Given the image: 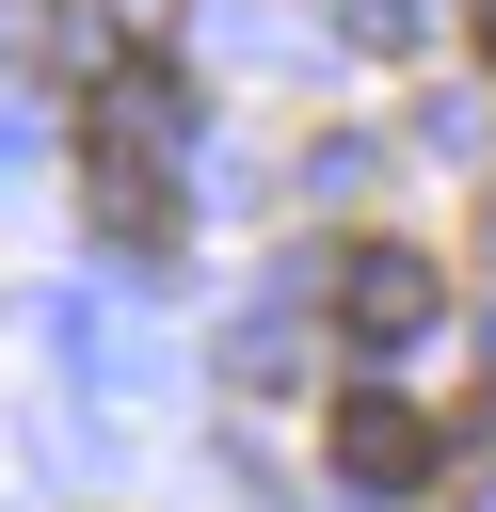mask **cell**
Masks as SVG:
<instances>
[{"mask_svg":"<svg viewBox=\"0 0 496 512\" xmlns=\"http://www.w3.org/2000/svg\"><path fill=\"white\" fill-rule=\"evenodd\" d=\"M192 144V96H176V64H128V80H96V112H80V176H160Z\"/></svg>","mask_w":496,"mask_h":512,"instance_id":"7a4b0ae2","label":"cell"},{"mask_svg":"<svg viewBox=\"0 0 496 512\" xmlns=\"http://www.w3.org/2000/svg\"><path fill=\"white\" fill-rule=\"evenodd\" d=\"M304 304H320L336 336L400 352V336H432V320H448V272H432L416 240H336V256H304Z\"/></svg>","mask_w":496,"mask_h":512,"instance_id":"6da1fadb","label":"cell"},{"mask_svg":"<svg viewBox=\"0 0 496 512\" xmlns=\"http://www.w3.org/2000/svg\"><path fill=\"white\" fill-rule=\"evenodd\" d=\"M96 32H112L128 64H160V48H176V0H96Z\"/></svg>","mask_w":496,"mask_h":512,"instance_id":"277c9868","label":"cell"},{"mask_svg":"<svg viewBox=\"0 0 496 512\" xmlns=\"http://www.w3.org/2000/svg\"><path fill=\"white\" fill-rule=\"evenodd\" d=\"M336 32L352 48H416V0H336Z\"/></svg>","mask_w":496,"mask_h":512,"instance_id":"5b68a950","label":"cell"},{"mask_svg":"<svg viewBox=\"0 0 496 512\" xmlns=\"http://www.w3.org/2000/svg\"><path fill=\"white\" fill-rule=\"evenodd\" d=\"M480 256H496V208H480Z\"/></svg>","mask_w":496,"mask_h":512,"instance_id":"52a82bcc","label":"cell"},{"mask_svg":"<svg viewBox=\"0 0 496 512\" xmlns=\"http://www.w3.org/2000/svg\"><path fill=\"white\" fill-rule=\"evenodd\" d=\"M320 448H336V480H368V496H416V480H432V416H416L400 384H336Z\"/></svg>","mask_w":496,"mask_h":512,"instance_id":"3957f363","label":"cell"},{"mask_svg":"<svg viewBox=\"0 0 496 512\" xmlns=\"http://www.w3.org/2000/svg\"><path fill=\"white\" fill-rule=\"evenodd\" d=\"M464 32H480V48H496V0H464Z\"/></svg>","mask_w":496,"mask_h":512,"instance_id":"8992f818","label":"cell"}]
</instances>
